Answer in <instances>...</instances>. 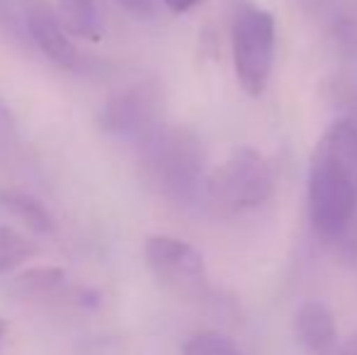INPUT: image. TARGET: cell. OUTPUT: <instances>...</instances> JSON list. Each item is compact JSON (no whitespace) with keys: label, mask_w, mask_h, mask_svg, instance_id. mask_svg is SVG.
<instances>
[{"label":"cell","mask_w":357,"mask_h":355,"mask_svg":"<svg viewBox=\"0 0 357 355\" xmlns=\"http://www.w3.org/2000/svg\"><path fill=\"white\" fill-rule=\"evenodd\" d=\"M306 204L314 234L338 243L357 217V129L345 117L335 119L309 158Z\"/></svg>","instance_id":"1"},{"label":"cell","mask_w":357,"mask_h":355,"mask_svg":"<svg viewBox=\"0 0 357 355\" xmlns=\"http://www.w3.org/2000/svg\"><path fill=\"white\" fill-rule=\"evenodd\" d=\"M142 173L165 202L180 209L197 207L209 178L202 142L188 127H163L142 144Z\"/></svg>","instance_id":"2"},{"label":"cell","mask_w":357,"mask_h":355,"mask_svg":"<svg viewBox=\"0 0 357 355\" xmlns=\"http://www.w3.org/2000/svg\"><path fill=\"white\" fill-rule=\"evenodd\" d=\"M275 192V173L260 151L241 146L207 178L204 202L221 217L260 209Z\"/></svg>","instance_id":"3"},{"label":"cell","mask_w":357,"mask_h":355,"mask_svg":"<svg viewBox=\"0 0 357 355\" xmlns=\"http://www.w3.org/2000/svg\"><path fill=\"white\" fill-rule=\"evenodd\" d=\"M165 112V90L158 78H144L112 93L98 112V124L107 137L146 144L158 134Z\"/></svg>","instance_id":"4"},{"label":"cell","mask_w":357,"mask_h":355,"mask_svg":"<svg viewBox=\"0 0 357 355\" xmlns=\"http://www.w3.org/2000/svg\"><path fill=\"white\" fill-rule=\"evenodd\" d=\"M275 17L263 8H243L231 27V56L236 81L245 95L260 98L273 76L275 63Z\"/></svg>","instance_id":"5"},{"label":"cell","mask_w":357,"mask_h":355,"mask_svg":"<svg viewBox=\"0 0 357 355\" xmlns=\"http://www.w3.org/2000/svg\"><path fill=\"white\" fill-rule=\"evenodd\" d=\"M144 261L158 285L185 302H204L212 294L204 256L183 239L155 234L144 243Z\"/></svg>","instance_id":"6"},{"label":"cell","mask_w":357,"mask_h":355,"mask_svg":"<svg viewBox=\"0 0 357 355\" xmlns=\"http://www.w3.org/2000/svg\"><path fill=\"white\" fill-rule=\"evenodd\" d=\"M27 32L29 42L52 63H56L59 68H66V71L78 68V49L73 47V42L68 39L71 34L63 29L61 20L49 3L27 0Z\"/></svg>","instance_id":"7"},{"label":"cell","mask_w":357,"mask_h":355,"mask_svg":"<svg viewBox=\"0 0 357 355\" xmlns=\"http://www.w3.org/2000/svg\"><path fill=\"white\" fill-rule=\"evenodd\" d=\"M294 331L299 343L311 355H335L338 343V324L328 304L319 299L304 302L294 314Z\"/></svg>","instance_id":"8"},{"label":"cell","mask_w":357,"mask_h":355,"mask_svg":"<svg viewBox=\"0 0 357 355\" xmlns=\"http://www.w3.org/2000/svg\"><path fill=\"white\" fill-rule=\"evenodd\" d=\"M56 15L71 37L100 42L105 37V20L98 0H59Z\"/></svg>","instance_id":"9"},{"label":"cell","mask_w":357,"mask_h":355,"mask_svg":"<svg viewBox=\"0 0 357 355\" xmlns=\"http://www.w3.org/2000/svg\"><path fill=\"white\" fill-rule=\"evenodd\" d=\"M0 204H3L10 214H15L29 232L52 234L54 229H56V222H54L47 204L34 197V195L20 192V190H3V192H0Z\"/></svg>","instance_id":"10"},{"label":"cell","mask_w":357,"mask_h":355,"mask_svg":"<svg viewBox=\"0 0 357 355\" xmlns=\"http://www.w3.org/2000/svg\"><path fill=\"white\" fill-rule=\"evenodd\" d=\"M63 282H66L63 268H32L20 273L10 282V292L20 299H42L59 292L63 287Z\"/></svg>","instance_id":"11"},{"label":"cell","mask_w":357,"mask_h":355,"mask_svg":"<svg viewBox=\"0 0 357 355\" xmlns=\"http://www.w3.org/2000/svg\"><path fill=\"white\" fill-rule=\"evenodd\" d=\"M37 256V246L10 227H0V275L20 268L24 261Z\"/></svg>","instance_id":"12"},{"label":"cell","mask_w":357,"mask_h":355,"mask_svg":"<svg viewBox=\"0 0 357 355\" xmlns=\"http://www.w3.org/2000/svg\"><path fill=\"white\" fill-rule=\"evenodd\" d=\"M183 355H243L229 336L219 331L195 333L183 346Z\"/></svg>","instance_id":"13"},{"label":"cell","mask_w":357,"mask_h":355,"mask_svg":"<svg viewBox=\"0 0 357 355\" xmlns=\"http://www.w3.org/2000/svg\"><path fill=\"white\" fill-rule=\"evenodd\" d=\"M78 355H124V343L107 333H98V336H88L78 343Z\"/></svg>","instance_id":"14"},{"label":"cell","mask_w":357,"mask_h":355,"mask_svg":"<svg viewBox=\"0 0 357 355\" xmlns=\"http://www.w3.org/2000/svg\"><path fill=\"white\" fill-rule=\"evenodd\" d=\"M127 13L139 15V17H151L155 13V5L158 0H117Z\"/></svg>","instance_id":"15"},{"label":"cell","mask_w":357,"mask_h":355,"mask_svg":"<svg viewBox=\"0 0 357 355\" xmlns=\"http://www.w3.org/2000/svg\"><path fill=\"white\" fill-rule=\"evenodd\" d=\"M160 3H163L165 8L170 10V13L183 15V13H190V10H195L197 5H202L204 0H160Z\"/></svg>","instance_id":"16"},{"label":"cell","mask_w":357,"mask_h":355,"mask_svg":"<svg viewBox=\"0 0 357 355\" xmlns=\"http://www.w3.org/2000/svg\"><path fill=\"white\" fill-rule=\"evenodd\" d=\"M335 355H357V333H353V336H350L348 341L338 348V353Z\"/></svg>","instance_id":"17"},{"label":"cell","mask_w":357,"mask_h":355,"mask_svg":"<svg viewBox=\"0 0 357 355\" xmlns=\"http://www.w3.org/2000/svg\"><path fill=\"white\" fill-rule=\"evenodd\" d=\"M345 119H350L353 127L357 129V88L353 90V95H350V105H348V114H345Z\"/></svg>","instance_id":"18"},{"label":"cell","mask_w":357,"mask_h":355,"mask_svg":"<svg viewBox=\"0 0 357 355\" xmlns=\"http://www.w3.org/2000/svg\"><path fill=\"white\" fill-rule=\"evenodd\" d=\"M0 124H13V114H10L8 105L0 100Z\"/></svg>","instance_id":"19"},{"label":"cell","mask_w":357,"mask_h":355,"mask_svg":"<svg viewBox=\"0 0 357 355\" xmlns=\"http://www.w3.org/2000/svg\"><path fill=\"white\" fill-rule=\"evenodd\" d=\"M5 333H8V322H5V319L0 317V346H3V338H5Z\"/></svg>","instance_id":"20"}]
</instances>
